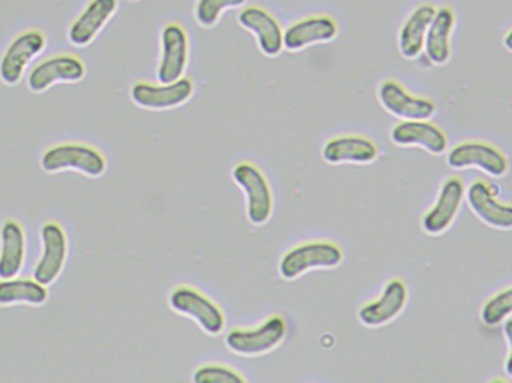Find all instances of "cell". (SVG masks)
Wrapping results in <instances>:
<instances>
[{
	"mask_svg": "<svg viewBox=\"0 0 512 383\" xmlns=\"http://www.w3.org/2000/svg\"><path fill=\"white\" fill-rule=\"evenodd\" d=\"M41 168L48 174L74 171L90 179H99L107 171V159L95 147L65 143L51 147L42 155Z\"/></svg>",
	"mask_w": 512,
	"mask_h": 383,
	"instance_id": "6da1fadb",
	"label": "cell"
},
{
	"mask_svg": "<svg viewBox=\"0 0 512 383\" xmlns=\"http://www.w3.org/2000/svg\"><path fill=\"white\" fill-rule=\"evenodd\" d=\"M343 262V250L331 241H310L292 247L279 262V274L285 280H297L312 270H334Z\"/></svg>",
	"mask_w": 512,
	"mask_h": 383,
	"instance_id": "7a4b0ae2",
	"label": "cell"
},
{
	"mask_svg": "<svg viewBox=\"0 0 512 383\" xmlns=\"http://www.w3.org/2000/svg\"><path fill=\"white\" fill-rule=\"evenodd\" d=\"M286 334H288V325L285 319L282 316L273 315L265 319L259 327L249 328V330L237 328L230 331L225 337V346L228 351L240 357H261L282 345Z\"/></svg>",
	"mask_w": 512,
	"mask_h": 383,
	"instance_id": "3957f363",
	"label": "cell"
},
{
	"mask_svg": "<svg viewBox=\"0 0 512 383\" xmlns=\"http://www.w3.org/2000/svg\"><path fill=\"white\" fill-rule=\"evenodd\" d=\"M177 315L192 319L204 333L216 337L224 333L225 315L209 297L192 286H177L168 298Z\"/></svg>",
	"mask_w": 512,
	"mask_h": 383,
	"instance_id": "277c9868",
	"label": "cell"
},
{
	"mask_svg": "<svg viewBox=\"0 0 512 383\" xmlns=\"http://www.w3.org/2000/svg\"><path fill=\"white\" fill-rule=\"evenodd\" d=\"M233 180L245 193L246 211L252 225H265L274 210L273 192L267 177L251 162H240L234 167Z\"/></svg>",
	"mask_w": 512,
	"mask_h": 383,
	"instance_id": "5b68a950",
	"label": "cell"
},
{
	"mask_svg": "<svg viewBox=\"0 0 512 383\" xmlns=\"http://www.w3.org/2000/svg\"><path fill=\"white\" fill-rule=\"evenodd\" d=\"M195 84L191 78L183 77L174 83L152 84L135 83L131 89V99L137 107L147 111H168L182 107L191 101Z\"/></svg>",
	"mask_w": 512,
	"mask_h": 383,
	"instance_id": "8992f818",
	"label": "cell"
},
{
	"mask_svg": "<svg viewBox=\"0 0 512 383\" xmlns=\"http://www.w3.org/2000/svg\"><path fill=\"white\" fill-rule=\"evenodd\" d=\"M447 165L453 170L475 168L492 177H504L508 173L507 156L492 144L483 141L457 144L448 153Z\"/></svg>",
	"mask_w": 512,
	"mask_h": 383,
	"instance_id": "52a82bcc",
	"label": "cell"
},
{
	"mask_svg": "<svg viewBox=\"0 0 512 383\" xmlns=\"http://www.w3.org/2000/svg\"><path fill=\"white\" fill-rule=\"evenodd\" d=\"M42 252L33 279L50 286L59 279L68 259V237L65 229L56 222H47L41 228Z\"/></svg>",
	"mask_w": 512,
	"mask_h": 383,
	"instance_id": "ba28073f",
	"label": "cell"
},
{
	"mask_svg": "<svg viewBox=\"0 0 512 383\" xmlns=\"http://www.w3.org/2000/svg\"><path fill=\"white\" fill-rule=\"evenodd\" d=\"M45 44L47 39L38 30H29L18 35L0 60L2 83L9 87L17 86L23 80L27 66L44 51Z\"/></svg>",
	"mask_w": 512,
	"mask_h": 383,
	"instance_id": "9c48e42d",
	"label": "cell"
},
{
	"mask_svg": "<svg viewBox=\"0 0 512 383\" xmlns=\"http://www.w3.org/2000/svg\"><path fill=\"white\" fill-rule=\"evenodd\" d=\"M466 196L465 183L459 177H450L442 183L435 204L426 211L421 228L426 234L441 235L450 229L459 214Z\"/></svg>",
	"mask_w": 512,
	"mask_h": 383,
	"instance_id": "30bf717a",
	"label": "cell"
},
{
	"mask_svg": "<svg viewBox=\"0 0 512 383\" xmlns=\"http://www.w3.org/2000/svg\"><path fill=\"white\" fill-rule=\"evenodd\" d=\"M189 60V38L185 27L170 23L161 33V59L158 65L159 83H174L185 74Z\"/></svg>",
	"mask_w": 512,
	"mask_h": 383,
	"instance_id": "8fae6325",
	"label": "cell"
},
{
	"mask_svg": "<svg viewBox=\"0 0 512 383\" xmlns=\"http://www.w3.org/2000/svg\"><path fill=\"white\" fill-rule=\"evenodd\" d=\"M86 77L83 60L71 54L50 57L36 65L27 77L30 92L44 93L60 83H78Z\"/></svg>",
	"mask_w": 512,
	"mask_h": 383,
	"instance_id": "7c38bea8",
	"label": "cell"
},
{
	"mask_svg": "<svg viewBox=\"0 0 512 383\" xmlns=\"http://www.w3.org/2000/svg\"><path fill=\"white\" fill-rule=\"evenodd\" d=\"M378 101L387 113L400 120H429L436 113L435 104L430 99L411 95L399 81H382Z\"/></svg>",
	"mask_w": 512,
	"mask_h": 383,
	"instance_id": "4fadbf2b",
	"label": "cell"
},
{
	"mask_svg": "<svg viewBox=\"0 0 512 383\" xmlns=\"http://www.w3.org/2000/svg\"><path fill=\"white\" fill-rule=\"evenodd\" d=\"M408 297V288L403 280H390L375 301H370L358 310V321L367 328L385 327L402 315Z\"/></svg>",
	"mask_w": 512,
	"mask_h": 383,
	"instance_id": "5bb4252c",
	"label": "cell"
},
{
	"mask_svg": "<svg viewBox=\"0 0 512 383\" xmlns=\"http://www.w3.org/2000/svg\"><path fill=\"white\" fill-rule=\"evenodd\" d=\"M339 35V26L328 15H315L295 21L283 32V48L298 53L312 45L328 44Z\"/></svg>",
	"mask_w": 512,
	"mask_h": 383,
	"instance_id": "9a60e30c",
	"label": "cell"
},
{
	"mask_svg": "<svg viewBox=\"0 0 512 383\" xmlns=\"http://www.w3.org/2000/svg\"><path fill=\"white\" fill-rule=\"evenodd\" d=\"M390 138L397 147H418L435 156L448 149L447 135L427 120H403L391 129Z\"/></svg>",
	"mask_w": 512,
	"mask_h": 383,
	"instance_id": "2e32d148",
	"label": "cell"
},
{
	"mask_svg": "<svg viewBox=\"0 0 512 383\" xmlns=\"http://www.w3.org/2000/svg\"><path fill=\"white\" fill-rule=\"evenodd\" d=\"M237 21L243 29L255 36L259 51L264 56L273 59L285 50L282 27L270 12L259 8V6H248L240 12Z\"/></svg>",
	"mask_w": 512,
	"mask_h": 383,
	"instance_id": "e0dca14e",
	"label": "cell"
},
{
	"mask_svg": "<svg viewBox=\"0 0 512 383\" xmlns=\"http://www.w3.org/2000/svg\"><path fill=\"white\" fill-rule=\"evenodd\" d=\"M466 201L472 213L495 229L510 231L512 229V204L501 202L496 198L493 189L486 182L472 183L466 191Z\"/></svg>",
	"mask_w": 512,
	"mask_h": 383,
	"instance_id": "ac0fdd59",
	"label": "cell"
},
{
	"mask_svg": "<svg viewBox=\"0 0 512 383\" xmlns=\"http://www.w3.org/2000/svg\"><path fill=\"white\" fill-rule=\"evenodd\" d=\"M378 158V147L360 135H343L327 141L322 147V159L330 165H369Z\"/></svg>",
	"mask_w": 512,
	"mask_h": 383,
	"instance_id": "d6986e66",
	"label": "cell"
},
{
	"mask_svg": "<svg viewBox=\"0 0 512 383\" xmlns=\"http://www.w3.org/2000/svg\"><path fill=\"white\" fill-rule=\"evenodd\" d=\"M117 8L119 0H92L69 29V42L78 48L92 44L111 17L116 14Z\"/></svg>",
	"mask_w": 512,
	"mask_h": 383,
	"instance_id": "ffe728a7",
	"label": "cell"
},
{
	"mask_svg": "<svg viewBox=\"0 0 512 383\" xmlns=\"http://www.w3.org/2000/svg\"><path fill=\"white\" fill-rule=\"evenodd\" d=\"M26 259V234L14 219H6L0 228V279L20 276Z\"/></svg>",
	"mask_w": 512,
	"mask_h": 383,
	"instance_id": "44dd1931",
	"label": "cell"
},
{
	"mask_svg": "<svg viewBox=\"0 0 512 383\" xmlns=\"http://www.w3.org/2000/svg\"><path fill=\"white\" fill-rule=\"evenodd\" d=\"M456 24V15L450 8L436 9L435 17L427 30L424 51L427 59L436 66H444L451 59V33Z\"/></svg>",
	"mask_w": 512,
	"mask_h": 383,
	"instance_id": "7402d4cb",
	"label": "cell"
},
{
	"mask_svg": "<svg viewBox=\"0 0 512 383\" xmlns=\"http://www.w3.org/2000/svg\"><path fill=\"white\" fill-rule=\"evenodd\" d=\"M436 8L432 5H421L409 15L399 32V51L405 59L415 60L424 51L427 30L435 17Z\"/></svg>",
	"mask_w": 512,
	"mask_h": 383,
	"instance_id": "603a6c76",
	"label": "cell"
},
{
	"mask_svg": "<svg viewBox=\"0 0 512 383\" xmlns=\"http://www.w3.org/2000/svg\"><path fill=\"white\" fill-rule=\"evenodd\" d=\"M48 300V286L35 279H0V306H44Z\"/></svg>",
	"mask_w": 512,
	"mask_h": 383,
	"instance_id": "cb8c5ba5",
	"label": "cell"
},
{
	"mask_svg": "<svg viewBox=\"0 0 512 383\" xmlns=\"http://www.w3.org/2000/svg\"><path fill=\"white\" fill-rule=\"evenodd\" d=\"M246 2L248 0H198L195 5V21L204 29H212L227 9L242 8Z\"/></svg>",
	"mask_w": 512,
	"mask_h": 383,
	"instance_id": "d4e9b609",
	"label": "cell"
},
{
	"mask_svg": "<svg viewBox=\"0 0 512 383\" xmlns=\"http://www.w3.org/2000/svg\"><path fill=\"white\" fill-rule=\"evenodd\" d=\"M512 316V286L493 295L481 309V321L487 327H499Z\"/></svg>",
	"mask_w": 512,
	"mask_h": 383,
	"instance_id": "484cf974",
	"label": "cell"
},
{
	"mask_svg": "<svg viewBox=\"0 0 512 383\" xmlns=\"http://www.w3.org/2000/svg\"><path fill=\"white\" fill-rule=\"evenodd\" d=\"M192 381L197 383H243L245 376L240 375L237 370L221 364H206L195 370Z\"/></svg>",
	"mask_w": 512,
	"mask_h": 383,
	"instance_id": "4316f807",
	"label": "cell"
},
{
	"mask_svg": "<svg viewBox=\"0 0 512 383\" xmlns=\"http://www.w3.org/2000/svg\"><path fill=\"white\" fill-rule=\"evenodd\" d=\"M504 336L508 343V357L505 360V373L512 379V318L504 322Z\"/></svg>",
	"mask_w": 512,
	"mask_h": 383,
	"instance_id": "83f0119b",
	"label": "cell"
},
{
	"mask_svg": "<svg viewBox=\"0 0 512 383\" xmlns=\"http://www.w3.org/2000/svg\"><path fill=\"white\" fill-rule=\"evenodd\" d=\"M504 47L507 48L510 53H512V30L505 35L504 38Z\"/></svg>",
	"mask_w": 512,
	"mask_h": 383,
	"instance_id": "f1b7e54d",
	"label": "cell"
},
{
	"mask_svg": "<svg viewBox=\"0 0 512 383\" xmlns=\"http://www.w3.org/2000/svg\"><path fill=\"white\" fill-rule=\"evenodd\" d=\"M129 2H140V0H129Z\"/></svg>",
	"mask_w": 512,
	"mask_h": 383,
	"instance_id": "f546056e",
	"label": "cell"
}]
</instances>
